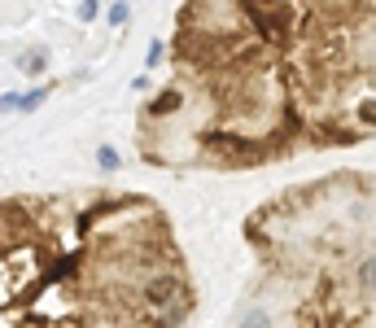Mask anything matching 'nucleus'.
<instances>
[{"label":"nucleus","mask_w":376,"mask_h":328,"mask_svg":"<svg viewBox=\"0 0 376 328\" xmlns=\"http://www.w3.org/2000/svg\"><path fill=\"white\" fill-rule=\"evenodd\" d=\"M376 96V0H184L175 79L140 110L158 167H263L359 144Z\"/></svg>","instance_id":"obj_1"},{"label":"nucleus","mask_w":376,"mask_h":328,"mask_svg":"<svg viewBox=\"0 0 376 328\" xmlns=\"http://www.w3.org/2000/svg\"><path fill=\"white\" fill-rule=\"evenodd\" d=\"M245 241L267 262V281L293 289L271 320H376V175L341 171L280 193L245 219Z\"/></svg>","instance_id":"obj_2"},{"label":"nucleus","mask_w":376,"mask_h":328,"mask_svg":"<svg viewBox=\"0 0 376 328\" xmlns=\"http://www.w3.org/2000/svg\"><path fill=\"white\" fill-rule=\"evenodd\" d=\"M18 70L22 75H44L48 70V48H31V53L18 57Z\"/></svg>","instance_id":"obj_3"},{"label":"nucleus","mask_w":376,"mask_h":328,"mask_svg":"<svg viewBox=\"0 0 376 328\" xmlns=\"http://www.w3.org/2000/svg\"><path fill=\"white\" fill-rule=\"evenodd\" d=\"M48 92H53V84H40L36 92H27V96H18V114H31V110H40V105L48 101Z\"/></svg>","instance_id":"obj_4"},{"label":"nucleus","mask_w":376,"mask_h":328,"mask_svg":"<svg viewBox=\"0 0 376 328\" xmlns=\"http://www.w3.org/2000/svg\"><path fill=\"white\" fill-rule=\"evenodd\" d=\"M96 167H101L105 175H114V171H119V149H110V144H101V149H96Z\"/></svg>","instance_id":"obj_5"},{"label":"nucleus","mask_w":376,"mask_h":328,"mask_svg":"<svg viewBox=\"0 0 376 328\" xmlns=\"http://www.w3.org/2000/svg\"><path fill=\"white\" fill-rule=\"evenodd\" d=\"M127 18H132V5H127V0L110 5V27H127Z\"/></svg>","instance_id":"obj_6"},{"label":"nucleus","mask_w":376,"mask_h":328,"mask_svg":"<svg viewBox=\"0 0 376 328\" xmlns=\"http://www.w3.org/2000/svg\"><path fill=\"white\" fill-rule=\"evenodd\" d=\"M96 13H101V5H96V0H84V5H79V18H84V22H92Z\"/></svg>","instance_id":"obj_7"},{"label":"nucleus","mask_w":376,"mask_h":328,"mask_svg":"<svg viewBox=\"0 0 376 328\" xmlns=\"http://www.w3.org/2000/svg\"><path fill=\"white\" fill-rule=\"evenodd\" d=\"M162 53H167V48H162V44H149V53H144V66H149V70H153V66L162 61Z\"/></svg>","instance_id":"obj_8"},{"label":"nucleus","mask_w":376,"mask_h":328,"mask_svg":"<svg viewBox=\"0 0 376 328\" xmlns=\"http://www.w3.org/2000/svg\"><path fill=\"white\" fill-rule=\"evenodd\" d=\"M13 110H18V92H5L0 96V114H13Z\"/></svg>","instance_id":"obj_9"}]
</instances>
